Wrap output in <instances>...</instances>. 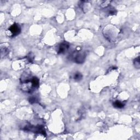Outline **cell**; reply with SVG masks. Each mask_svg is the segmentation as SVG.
<instances>
[{"label":"cell","mask_w":140,"mask_h":140,"mask_svg":"<svg viewBox=\"0 0 140 140\" xmlns=\"http://www.w3.org/2000/svg\"><path fill=\"white\" fill-rule=\"evenodd\" d=\"M71 57L74 62L78 64H82L84 61L85 56L82 52L77 51L72 53Z\"/></svg>","instance_id":"1"},{"label":"cell","mask_w":140,"mask_h":140,"mask_svg":"<svg viewBox=\"0 0 140 140\" xmlns=\"http://www.w3.org/2000/svg\"><path fill=\"white\" fill-rule=\"evenodd\" d=\"M8 30L11 32L13 36H15L18 35L20 33L21 27L19 24L15 23L10 26Z\"/></svg>","instance_id":"2"},{"label":"cell","mask_w":140,"mask_h":140,"mask_svg":"<svg viewBox=\"0 0 140 140\" xmlns=\"http://www.w3.org/2000/svg\"><path fill=\"white\" fill-rule=\"evenodd\" d=\"M69 44L66 42H64L60 44L58 49V54H65L69 48Z\"/></svg>","instance_id":"3"},{"label":"cell","mask_w":140,"mask_h":140,"mask_svg":"<svg viewBox=\"0 0 140 140\" xmlns=\"http://www.w3.org/2000/svg\"><path fill=\"white\" fill-rule=\"evenodd\" d=\"M31 83L33 88H37L39 84V79H38L37 77H33L31 78Z\"/></svg>","instance_id":"4"},{"label":"cell","mask_w":140,"mask_h":140,"mask_svg":"<svg viewBox=\"0 0 140 140\" xmlns=\"http://www.w3.org/2000/svg\"><path fill=\"white\" fill-rule=\"evenodd\" d=\"M113 105L114 107L115 108H122L124 107L125 104L123 102H122L117 100L114 102Z\"/></svg>","instance_id":"5"},{"label":"cell","mask_w":140,"mask_h":140,"mask_svg":"<svg viewBox=\"0 0 140 140\" xmlns=\"http://www.w3.org/2000/svg\"><path fill=\"white\" fill-rule=\"evenodd\" d=\"M82 78L83 75L81 73L79 72H76L74 74L73 79L76 81H80L82 79Z\"/></svg>","instance_id":"6"},{"label":"cell","mask_w":140,"mask_h":140,"mask_svg":"<svg viewBox=\"0 0 140 140\" xmlns=\"http://www.w3.org/2000/svg\"><path fill=\"white\" fill-rule=\"evenodd\" d=\"M134 64L136 68L137 69H139L140 66V61L139 57H138L136 58V59H135V60H134Z\"/></svg>","instance_id":"7"},{"label":"cell","mask_w":140,"mask_h":140,"mask_svg":"<svg viewBox=\"0 0 140 140\" xmlns=\"http://www.w3.org/2000/svg\"><path fill=\"white\" fill-rule=\"evenodd\" d=\"M36 101H37V100L35 97H32L29 99V101L31 103H35V102H36Z\"/></svg>","instance_id":"8"}]
</instances>
